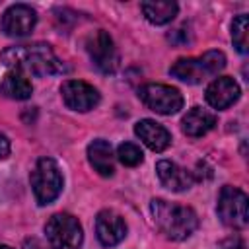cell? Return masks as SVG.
<instances>
[{"label": "cell", "instance_id": "1", "mask_svg": "<svg viewBox=\"0 0 249 249\" xmlns=\"http://www.w3.org/2000/svg\"><path fill=\"white\" fill-rule=\"evenodd\" d=\"M0 60L14 72H27L35 76H51L64 72L62 60L47 43L8 47L6 51L0 53Z\"/></svg>", "mask_w": 249, "mask_h": 249}, {"label": "cell", "instance_id": "2", "mask_svg": "<svg viewBox=\"0 0 249 249\" xmlns=\"http://www.w3.org/2000/svg\"><path fill=\"white\" fill-rule=\"evenodd\" d=\"M150 210L158 230L173 241L187 239L198 228V216L189 206L167 202L163 198H154L150 202Z\"/></svg>", "mask_w": 249, "mask_h": 249}, {"label": "cell", "instance_id": "3", "mask_svg": "<svg viewBox=\"0 0 249 249\" xmlns=\"http://www.w3.org/2000/svg\"><path fill=\"white\" fill-rule=\"evenodd\" d=\"M224 68H226V54L222 51H208L195 58H179L169 68V74L187 84H200L206 78L216 76Z\"/></svg>", "mask_w": 249, "mask_h": 249}, {"label": "cell", "instance_id": "4", "mask_svg": "<svg viewBox=\"0 0 249 249\" xmlns=\"http://www.w3.org/2000/svg\"><path fill=\"white\" fill-rule=\"evenodd\" d=\"M31 187L35 200L45 206L51 204L62 191V175L53 158H39L31 171Z\"/></svg>", "mask_w": 249, "mask_h": 249}, {"label": "cell", "instance_id": "5", "mask_svg": "<svg viewBox=\"0 0 249 249\" xmlns=\"http://www.w3.org/2000/svg\"><path fill=\"white\" fill-rule=\"evenodd\" d=\"M45 235L51 249H80L84 237L78 218L66 212H58L49 218L45 224Z\"/></svg>", "mask_w": 249, "mask_h": 249}, {"label": "cell", "instance_id": "6", "mask_svg": "<svg viewBox=\"0 0 249 249\" xmlns=\"http://www.w3.org/2000/svg\"><path fill=\"white\" fill-rule=\"evenodd\" d=\"M218 216L230 228H245L249 220L247 212V195L237 187H222L218 196Z\"/></svg>", "mask_w": 249, "mask_h": 249}, {"label": "cell", "instance_id": "7", "mask_svg": "<svg viewBox=\"0 0 249 249\" xmlns=\"http://www.w3.org/2000/svg\"><path fill=\"white\" fill-rule=\"evenodd\" d=\"M138 95L148 109L160 115H173L183 107L181 91L165 84H144L138 89Z\"/></svg>", "mask_w": 249, "mask_h": 249}, {"label": "cell", "instance_id": "8", "mask_svg": "<svg viewBox=\"0 0 249 249\" xmlns=\"http://www.w3.org/2000/svg\"><path fill=\"white\" fill-rule=\"evenodd\" d=\"M86 49H88V54L91 58V62L105 74L113 72L117 68V49H115V43L113 39L109 37L107 31L103 29H97L93 35H89L88 43H86Z\"/></svg>", "mask_w": 249, "mask_h": 249}, {"label": "cell", "instance_id": "9", "mask_svg": "<svg viewBox=\"0 0 249 249\" xmlns=\"http://www.w3.org/2000/svg\"><path fill=\"white\" fill-rule=\"evenodd\" d=\"M60 93L64 105L72 111L86 113L99 103V91L82 80H66L60 86Z\"/></svg>", "mask_w": 249, "mask_h": 249}, {"label": "cell", "instance_id": "10", "mask_svg": "<svg viewBox=\"0 0 249 249\" xmlns=\"http://www.w3.org/2000/svg\"><path fill=\"white\" fill-rule=\"evenodd\" d=\"M37 23V14L27 4H14L2 14V31L10 37H23L33 31Z\"/></svg>", "mask_w": 249, "mask_h": 249}, {"label": "cell", "instance_id": "11", "mask_svg": "<svg viewBox=\"0 0 249 249\" xmlns=\"http://www.w3.org/2000/svg\"><path fill=\"white\" fill-rule=\"evenodd\" d=\"M95 233L103 247H115L126 235V224L115 210H101L95 218Z\"/></svg>", "mask_w": 249, "mask_h": 249}, {"label": "cell", "instance_id": "12", "mask_svg": "<svg viewBox=\"0 0 249 249\" xmlns=\"http://www.w3.org/2000/svg\"><path fill=\"white\" fill-rule=\"evenodd\" d=\"M239 86L233 78L230 76H220V78H214L208 88H206V101L210 107L214 109H226L230 107L231 103H235L239 99Z\"/></svg>", "mask_w": 249, "mask_h": 249}, {"label": "cell", "instance_id": "13", "mask_svg": "<svg viewBox=\"0 0 249 249\" xmlns=\"http://www.w3.org/2000/svg\"><path fill=\"white\" fill-rule=\"evenodd\" d=\"M156 173H158V179L160 183L169 189V191H175V193H181V191H187L193 187L195 183V177L191 171L183 169L181 165H177L175 161H169V160H160L156 163Z\"/></svg>", "mask_w": 249, "mask_h": 249}, {"label": "cell", "instance_id": "14", "mask_svg": "<svg viewBox=\"0 0 249 249\" xmlns=\"http://www.w3.org/2000/svg\"><path fill=\"white\" fill-rule=\"evenodd\" d=\"M134 132L136 136L154 152H163L169 144H171V134L165 126H161L160 123L152 121V119H142L134 124Z\"/></svg>", "mask_w": 249, "mask_h": 249}, {"label": "cell", "instance_id": "15", "mask_svg": "<svg viewBox=\"0 0 249 249\" xmlns=\"http://www.w3.org/2000/svg\"><path fill=\"white\" fill-rule=\"evenodd\" d=\"M183 132L191 138H198L204 136L208 130H212L216 126V115L202 109V107H193L181 121Z\"/></svg>", "mask_w": 249, "mask_h": 249}, {"label": "cell", "instance_id": "16", "mask_svg": "<svg viewBox=\"0 0 249 249\" xmlns=\"http://www.w3.org/2000/svg\"><path fill=\"white\" fill-rule=\"evenodd\" d=\"M88 160H89V165L103 177H111L113 171H115V165H113V148L107 140L103 138H97L93 140L89 146H88Z\"/></svg>", "mask_w": 249, "mask_h": 249}, {"label": "cell", "instance_id": "17", "mask_svg": "<svg viewBox=\"0 0 249 249\" xmlns=\"http://www.w3.org/2000/svg\"><path fill=\"white\" fill-rule=\"evenodd\" d=\"M142 12L148 21L156 25L169 23L177 16V4L171 0H152V2H142Z\"/></svg>", "mask_w": 249, "mask_h": 249}, {"label": "cell", "instance_id": "18", "mask_svg": "<svg viewBox=\"0 0 249 249\" xmlns=\"http://www.w3.org/2000/svg\"><path fill=\"white\" fill-rule=\"evenodd\" d=\"M0 91L12 99H27L31 97L33 93V86L31 82L21 74V72H8L4 78H2V84H0Z\"/></svg>", "mask_w": 249, "mask_h": 249}, {"label": "cell", "instance_id": "19", "mask_svg": "<svg viewBox=\"0 0 249 249\" xmlns=\"http://www.w3.org/2000/svg\"><path fill=\"white\" fill-rule=\"evenodd\" d=\"M247 29H249V18H247V14H239L233 19V23H231V39H233L235 49L241 54H245L247 47H249V39H247L249 33H247Z\"/></svg>", "mask_w": 249, "mask_h": 249}, {"label": "cell", "instance_id": "20", "mask_svg": "<svg viewBox=\"0 0 249 249\" xmlns=\"http://www.w3.org/2000/svg\"><path fill=\"white\" fill-rule=\"evenodd\" d=\"M117 158H119V161H121L123 165L134 167V165L142 163L144 154H142V150H140L136 144H132V142H123V144L117 148Z\"/></svg>", "mask_w": 249, "mask_h": 249}, {"label": "cell", "instance_id": "21", "mask_svg": "<svg viewBox=\"0 0 249 249\" xmlns=\"http://www.w3.org/2000/svg\"><path fill=\"white\" fill-rule=\"evenodd\" d=\"M8 154H10V140L0 132V160L8 158Z\"/></svg>", "mask_w": 249, "mask_h": 249}, {"label": "cell", "instance_id": "22", "mask_svg": "<svg viewBox=\"0 0 249 249\" xmlns=\"http://www.w3.org/2000/svg\"><path fill=\"white\" fill-rule=\"evenodd\" d=\"M0 249H12V247H8V245H0Z\"/></svg>", "mask_w": 249, "mask_h": 249}]
</instances>
